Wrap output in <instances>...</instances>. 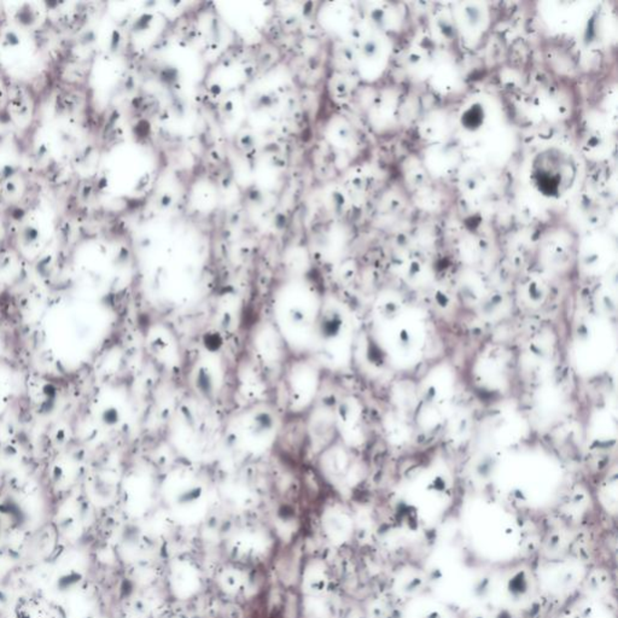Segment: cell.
Instances as JSON below:
<instances>
[{"instance_id": "1", "label": "cell", "mask_w": 618, "mask_h": 618, "mask_svg": "<svg viewBox=\"0 0 618 618\" xmlns=\"http://www.w3.org/2000/svg\"><path fill=\"white\" fill-rule=\"evenodd\" d=\"M575 165L568 155L551 149L537 155L533 166V180L542 195L559 197L571 186L575 178Z\"/></svg>"}, {"instance_id": "2", "label": "cell", "mask_w": 618, "mask_h": 618, "mask_svg": "<svg viewBox=\"0 0 618 618\" xmlns=\"http://www.w3.org/2000/svg\"><path fill=\"white\" fill-rule=\"evenodd\" d=\"M481 121H482V111H481V109H478V108H471L470 110L464 115V117H462V123H464L465 127H467V128L477 127V126L481 123Z\"/></svg>"}]
</instances>
